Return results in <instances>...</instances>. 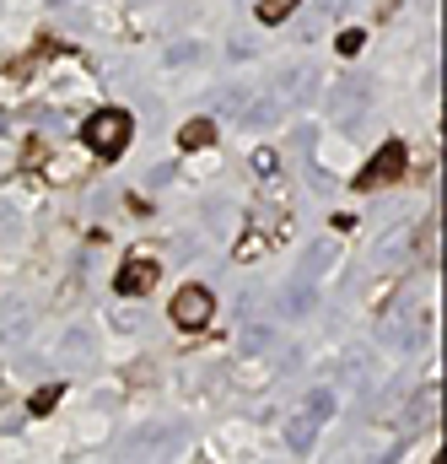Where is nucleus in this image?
Returning a JSON list of instances; mask_svg holds the SVG:
<instances>
[{
  "label": "nucleus",
  "instance_id": "f257e3e1",
  "mask_svg": "<svg viewBox=\"0 0 447 464\" xmlns=\"http://www.w3.org/2000/svg\"><path fill=\"white\" fill-rule=\"evenodd\" d=\"M129 130H135V124H129L124 109H98V114L81 124V146H87L92 157H109V162H113V157H124Z\"/></svg>",
  "mask_w": 447,
  "mask_h": 464
},
{
  "label": "nucleus",
  "instance_id": "f03ea898",
  "mask_svg": "<svg viewBox=\"0 0 447 464\" xmlns=\"http://www.w3.org/2000/svg\"><path fill=\"white\" fill-rule=\"evenodd\" d=\"M404 168H410V146H404V140H383V146H377V157L356 173V189H361V195H377V189L399 184V179H404Z\"/></svg>",
  "mask_w": 447,
  "mask_h": 464
},
{
  "label": "nucleus",
  "instance_id": "7ed1b4c3",
  "mask_svg": "<svg viewBox=\"0 0 447 464\" xmlns=\"http://www.w3.org/2000/svg\"><path fill=\"white\" fill-rule=\"evenodd\" d=\"M167 319H173L178 330H205V324L216 319V297H211V286H200V281L178 286L173 303H167Z\"/></svg>",
  "mask_w": 447,
  "mask_h": 464
},
{
  "label": "nucleus",
  "instance_id": "20e7f679",
  "mask_svg": "<svg viewBox=\"0 0 447 464\" xmlns=\"http://www.w3.org/2000/svg\"><path fill=\"white\" fill-rule=\"evenodd\" d=\"M157 281H162V265H157L151 254H129V259L119 265V276H113V292H119V297H146Z\"/></svg>",
  "mask_w": 447,
  "mask_h": 464
},
{
  "label": "nucleus",
  "instance_id": "39448f33",
  "mask_svg": "<svg viewBox=\"0 0 447 464\" xmlns=\"http://www.w3.org/2000/svg\"><path fill=\"white\" fill-rule=\"evenodd\" d=\"M211 140H216V124H211V119H189V124L178 130V146H184V151H200V146H211Z\"/></svg>",
  "mask_w": 447,
  "mask_h": 464
},
{
  "label": "nucleus",
  "instance_id": "423d86ee",
  "mask_svg": "<svg viewBox=\"0 0 447 464\" xmlns=\"http://www.w3.org/2000/svg\"><path fill=\"white\" fill-rule=\"evenodd\" d=\"M297 5H302V0H259V22H264V27H281Z\"/></svg>",
  "mask_w": 447,
  "mask_h": 464
},
{
  "label": "nucleus",
  "instance_id": "0eeeda50",
  "mask_svg": "<svg viewBox=\"0 0 447 464\" xmlns=\"http://www.w3.org/2000/svg\"><path fill=\"white\" fill-rule=\"evenodd\" d=\"M60 394H65V389H60V383H49V389H38V394H33V405H27V411H33V416H49V411L60 405Z\"/></svg>",
  "mask_w": 447,
  "mask_h": 464
},
{
  "label": "nucleus",
  "instance_id": "6e6552de",
  "mask_svg": "<svg viewBox=\"0 0 447 464\" xmlns=\"http://www.w3.org/2000/svg\"><path fill=\"white\" fill-rule=\"evenodd\" d=\"M361 49V33H339V54H356Z\"/></svg>",
  "mask_w": 447,
  "mask_h": 464
},
{
  "label": "nucleus",
  "instance_id": "1a4fd4ad",
  "mask_svg": "<svg viewBox=\"0 0 447 464\" xmlns=\"http://www.w3.org/2000/svg\"><path fill=\"white\" fill-rule=\"evenodd\" d=\"M432 464H442V459H432Z\"/></svg>",
  "mask_w": 447,
  "mask_h": 464
}]
</instances>
